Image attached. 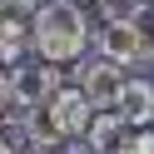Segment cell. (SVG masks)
Here are the masks:
<instances>
[{"mask_svg": "<svg viewBox=\"0 0 154 154\" xmlns=\"http://www.w3.org/2000/svg\"><path fill=\"white\" fill-rule=\"evenodd\" d=\"M100 5H134V0H100Z\"/></svg>", "mask_w": 154, "mask_h": 154, "instance_id": "cell-10", "label": "cell"}, {"mask_svg": "<svg viewBox=\"0 0 154 154\" xmlns=\"http://www.w3.org/2000/svg\"><path fill=\"white\" fill-rule=\"evenodd\" d=\"M129 129H134V124L124 119V109H94V119H90V139L100 144V149H114Z\"/></svg>", "mask_w": 154, "mask_h": 154, "instance_id": "cell-7", "label": "cell"}, {"mask_svg": "<svg viewBox=\"0 0 154 154\" xmlns=\"http://www.w3.org/2000/svg\"><path fill=\"white\" fill-rule=\"evenodd\" d=\"M119 109H124V119H129L134 129L154 124V80H129V85H124Z\"/></svg>", "mask_w": 154, "mask_h": 154, "instance_id": "cell-6", "label": "cell"}, {"mask_svg": "<svg viewBox=\"0 0 154 154\" xmlns=\"http://www.w3.org/2000/svg\"><path fill=\"white\" fill-rule=\"evenodd\" d=\"M139 5H154V0H139Z\"/></svg>", "mask_w": 154, "mask_h": 154, "instance_id": "cell-11", "label": "cell"}, {"mask_svg": "<svg viewBox=\"0 0 154 154\" xmlns=\"http://www.w3.org/2000/svg\"><path fill=\"white\" fill-rule=\"evenodd\" d=\"M45 0H0V15H20V20H35V10H40Z\"/></svg>", "mask_w": 154, "mask_h": 154, "instance_id": "cell-9", "label": "cell"}, {"mask_svg": "<svg viewBox=\"0 0 154 154\" xmlns=\"http://www.w3.org/2000/svg\"><path fill=\"white\" fill-rule=\"evenodd\" d=\"M45 109H50V119L60 124V134H65V144L70 139H80V134H90V119H94V104H90V94L80 90V85H60V90L50 94V104H45Z\"/></svg>", "mask_w": 154, "mask_h": 154, "instance_id": "cell-5", "label": "cell"}, {"mask_svg": "<svg viewBox=\"0 0 154 154\" xmlns=\"http://www.w3.org/2000/svg\"><path fill=\"white\" fill-rule=\"evenodd\" d=\"M35 30V55L55 65H80L85 50H90V10L80 0H45L30 20Z\"/></svg>", "mask_w": 154, "mask_h": 154, "instance_id": "cell-1", "label": "cell"}, {"mask_svg": "<svg viewBox=\"0 0 154 154\" xmlns=\"http://www.w3.org/2000/svg\"><path fill=\"white\" fill-rule=\"evenodd\" d=\"M100 5V0H94ZM94 50L109 55L119 65H149V50H144V35L134 25V15L124 5H100V25H94Z\"/></svg>", "mask_w": 154, "mask_h": 154, "instance_id": "cell-3", "label": "cell"}, {"mask_svg": "<svg viewBox=\"0 0 154 154\" xmlns=\"http://www.w3.org/2000/svg\"><path fill=\"white\" fill-rule=\"evenodd\" d=\"M65 85V65L55 60H20V65H5V80H0V100H5V114H25V109H40L50 104V94Z\"/></svg>", "mask_w": 154, "mask_h": 154, "instance_id": "cell-2", "label": "cell"}, {"mask_svg": "<svg viewBox=\"0 0 154 154\" xmlns=\"http://www.w3.org/2000/svg\"><path fill=\"white\" fill-rule=\"evenodd\" d=\"M129 15H134V25H139V35H144V50H149V60H154V5H139V0H134V5H129Z\"/></svg>", "mask_w": 154, "mask_h": 154, "instance_id": "cell-8", "label": "cell"}, {"mask_svg": "<svg viewBox=\"0 0 154 154\" xmlns=\"http://www.w3.org/2000/svg\"><path fill=\"white\" fill-rule=\"evenodd\" d=\"M75 85L90 94L94 109H119L129 80H124V65H119V60L100 55V60H80V65H75Z\"/></svg>", "mask_w": 154, "mask_h": 154, "instance_id": "cell-4", "label": "cell"}]
</instances>
